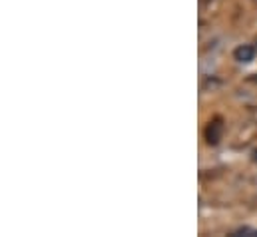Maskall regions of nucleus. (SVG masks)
<instances>
[{
  "mask_svg": "<svg viewBox=\"0 0 257 237\" xmlns=\"http://www.w3.org/2000/svg\"><path fill=\"white\" fill-rule=\"evenodd\" d=\"M253 56H255V50L251 46H241V48L235 50V58L239 62H251Z\"/></svg>",
  "mask_w": 257,
  "mask_h": 237,
  "instance_id": "nucleus-1",
  "label": "nucleus"
}]
</instances>
